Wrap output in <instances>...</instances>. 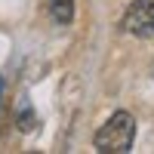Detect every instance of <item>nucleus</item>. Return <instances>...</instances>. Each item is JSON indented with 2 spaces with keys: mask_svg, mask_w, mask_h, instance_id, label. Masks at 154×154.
Masks as SVG:
<instances>
[{
  "mask_svg": "<svg viewBox=\"0 0 154 154\" xmlns=\"http://www.w3.org/2000/svg\"><path fill=\"white\" fill-rule=\"evenodd\" d=\"M136 139V120L130 111H114L108 123L96 133V151L99 154H126Z\"/></svg>",
  "mask_w": 154,
  "mask_h": 154,
  "instance_id": "f257e3e1",
  "label": "nucleus"
},
{
  "mask_svg": "<svg viewBox=\"0 0 154 154\" xmlns=\"http://www.w3.org/2000/svg\"><path fill=\"white\" fill-rule=\"evenodd\" d=\"M123 28L136 37H154V0H133L123 16Z\"/></svg>",
  "mask_w": 154,
  "mask_h": 154,
  "instance_id": "f03ea898",
  "label": "nucleus"
},
{
  "mask_svg": "<svg viewBox=\"0 0 154 154\" xmlns=\"http://www.w3.org/2000/svg\"><path fill=\"white\" fill-rule=\"evenodd\" d=\"M49 16H53L59 25H68L74 19V0H46Z\"/></svg>",
  "mask_w": 154,
  "mask_h": 154,
  "instance_id": "7ed1b4c3",
  "label": "nucleus"
},
{
  "mask_svg": "<svg viewBox=\"0 0 154 154\" xmlns=\"http://www.w3.org/2000/svg\"><path fill=\"white\" fill-rule=\"evenodd\" d=\"M0 93H3V83H0Z\"/></svg>",
  "mask_w": 154,
  "mask_h": 154,
  "instance_id": "39448f33",
  "label": "nucleus"
},
{
  "mask_svg": "<svg viewBox=\"0 0 154 154\" xmlns=\"http://www.w3.org/2000/svg\"><path fill=\"white\" fill-rule=\"evenodd\" d=\"M34 123H37V120H34L31 111H22V114H19V130H22V133H31Z\"/></svg>",
  "mask_w": 154,
  "mask_h": 154,
  "instance_id": "20e7f679",
  "label": "nucleus"
}]
</instances>
